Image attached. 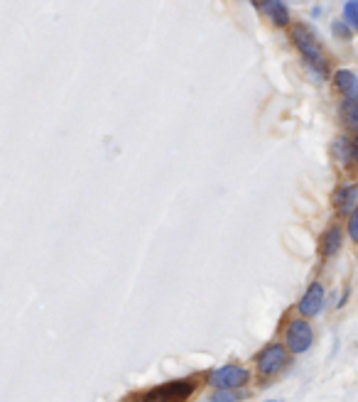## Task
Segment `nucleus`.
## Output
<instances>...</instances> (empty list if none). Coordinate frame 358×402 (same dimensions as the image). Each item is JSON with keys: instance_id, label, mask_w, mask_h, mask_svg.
I'll list each match as a JSON object with an SVG mask.
<instances>
[{"instance_id": "nucleus-3", "label": "nucleus", "mask_w": 358, "mask_h": 402, "mask_svg": "<svg viewBox=\"0 0 358 402\" xmlns=\"http://www.w3.org/2000/svg\"><path fill=\"white\" fill-rule=\"evenodd\" d=\"M282 338H285V346L290 349V353L300 355L307 353L311 349V344H314V329L305 319H290Z\"/></svg>"}, {"instance_id": "nucleus-6", "label": "nucleus", "mask_w": 358, "mask_h": 402, "mask_svg": "<svg viewBox=\"0 0 358 402\" xmlns=\"http://www.w3.org/2000/svg\"><path fill=\"white\" fill-rule=\"evenodd\" d=\"M324 302H327V292H324L322 282H311L307 287V292L302 294V299L297 302V314L305 319H314L317 314H322Z\"/></svg>"}, {"instance_id": "nucleus-15", "label": "nucleus", "mask_w": 358, "mask_h": 402, "mask_svg": "<svg viewBox=\"0 0 358 402\" xmlns=\"http://www.w3.org/2000/svg\"><path fill=\"white\" fill-rule=\"evenodd\" d=\"M346 234H348V238H351L353 243H358V206H356V211H353V214L348 216Z\"/></svg>"}, {"instance_id": "nucleus-17", "label": "nucleus", "mask_w": 358, "mask_h": 402, "mask_svg": "<svg viewBox=\"0 0 358 402\" xmlns=\"http://www.w3.org/2000/svg\"><path fill=\"white\" fill-rule=\"evenodd\" d=\"M353 162L358 164V138L353 140Z\"/></svg>"}, {"instance_id": "nucleus-12", "label": "nucleus", "mask_w": 358, "mask_h": 402, "mask_svg": "<svg viewBox=\"0 0 358 402\" xmlns=\"http://www.w3.org/2000/svg\"><path fill=\"white\" fill-rule=\"evenodd\" d=\"M339 116H341V121L346 123L348 128L358 133V103L356 101H344V103H341Z\"/></svg>"}, {"instance_id": "nucleus-18", "label": "nucleus", "mask_w": 358, "mask_h": 402, "mask_svg": "<svg viewBox=\"0 0 358 402\" xmlns=\"http://www.w3.org/2000/svg\"><path fill=\"white\" fill-rule=\"evenodd\" d=\"M270 402H275V400H270Z\"/></svg>"}, {"instance_id": "nucleus-5", "label": "nucleus", "mask_w": 358, "mask_h": 402, "mask_svg": "<svg viewBox=\"0 0 358 402\" xmlns=\"http://www.w3.org/2000/svg\"><path fill=\"white\" fill-rule=\"evenodd\" d=\"M194 390L192 380H172L155 388V390L145 392L138 402H184Z\"/></svg>"}, {"instance_id": "nucleus-7", "label": "nucleus", "mask_w": 358, "mask_h": 402, "mask_svg": "<svg viewBox=\"0 0 358 402\" xmlns=\"http://www.w3.org/2000/svg\"><path fill=\"white\" fill-rule=\"evenodd\" d=\"M258 5L275 27H287L290 25V10L285 5V0H258Z\"/></svg>"}, {"instance_id": "nucleus-10", "label": "nucleus", "mask_w": 358, "mask_h": 402, "mask_svg": "<svg viewBox=\"0 0 358 402\" xmlns=\"http://www.w3.org/2000/svg\"><path fill=\"white\" fill-rule=\"evenodd\" d=\"M341 240H344V231L339 226L327 228V234L322 236V257H334L341 251Z\"/></svg>"}, {"instance_id": "nucleus-1", "label": "nucleus", "mask_w": 358, "mask_h": 402, "mask_svg": "<svg viewBox=\"0 0 358 402\" xmlns=\"http://www.w3.org/2000/svg\"><path fill=\"white\" fill-rule=\"evenodd\" d=\"M292 42L297 52L302 54L309 69L314 71L317 79H327V57H324V49H322V40L317 37V32L305 23H294L292 25Z\"/></svg>"}, {"instance_id": "nucleus-14", "label": "nucleus", "mask_w": 358, "mask_h": 402, "mask_svg": "<svg viewBox=\"0 0 358 402\" xmlns=\"http://www.w3.org/2000/svg\"><path fill=\"white\" fill-rule=\"evenodd\" d=\"M241 400V392L238 390H216L212 395V402H235Z\"/></svg>"}, {"instance_id": "nucleus-9", "label": "nucleus", "mask_w": 358, "mask_h": 402, "mask_svg": "<svg viewBox=\"0 0 358 402\" xmlns=\"http://www.w3.org/2000/svg\"><path fill=\"white\" fill-rule=\"evenodd\" d=\"M358 187H351V184H346V187H339L334 194V206L336 211H339L341 216H351L353 211H356L358 206Z\"/></svg>"}, {"instance_id": "nucleus-11", "label": "nucleus", "mask_w": 358, "mask_h": 402, "mask_svg": "<svg viewBox=\"0 0 358 402\" xmlns=\"http://www.w3.org/2000/svg\"><path fill=\"white\" fill-rule=\"evenodd\" d=\"M331 152H334V160L341 167H348V164L353 162V140L339 135L334 140V145H331Z\"/></svg>"}, {"instance_id": "nucleus-13", "label": "nucleus", "mask_w": 358, "mask_h": 402, "mask_svg": "<svg viewBox=\"0 0 358 402\" xmlns=\"http://www.w3.org/2000/svg\"><path fill=\"white\" fill-rule=\"evenodd\" d=\"M344 23L351 29H358V0H348L344 5Z\"/></svg>"}, {"instance_id": "nucleus-4", "label": "nucleus", "mask_w": 358, "mask_h": 402, "mask_svg": "<svg viewBox=\"0 0 358 402\" xmlns=\"http://www.w3.org/2000/svg\"><path fill=\"white\" fill-rule=\"evenodd\" d=\"M248 380H251V373H248L243 366H235V363L221 366L209 373V383H212L216 390H238V388H243Z\"/></svg>"}, {"instance_id": "nucleus-16", "label": "nucleus", "mask_w": 358, "mask_h": 402, "mask_svg": "<svg viewBox=\"0 0 358 402\" xmlns=\"http://www.w3.org/2000/svg\"><path fill=\"white\" fill-rule=\"evenodd\" d=\"M334 32H336V35H339V37H348V35H351V32H353V29L348 27L346 23H334Z\"/></svg>"}, {"instance_id": "nucleus-2", "label": "nucleus", "mask_w": 358, "mask_h": 402, "mask_svg": "<svg viewBox=\"0 0 358 402\" xmlns=\"http://www.w3.org/2000/svg\"><path fill=\"white\" fill-rule=\"evenodd\" d=\"M290 363V349L285 344H265L255 355V368L263 378H275Z\"/></svg>"}, {"instance_id": "nucleus-8", "label": "nucleus", "mask_w": 358, "mask_h": 402, "mask_svg": "<svg viewBox=\"0 0 358 402\" xmlns=\"http://www.w3.org/2000/svg\"><path fill=\"white\" fill-rule=\"evenodd\" d=\"M334 84L341 91V96L346 101H356L358 103V76L351 69H336L334 71Z\"/></svg>"}]
</instances>
